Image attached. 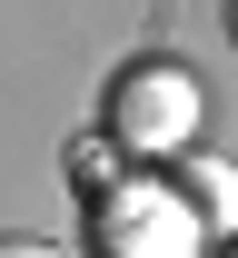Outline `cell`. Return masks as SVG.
Here are the masks:
<instances>
[{
	"mask_svg": "<svg viewBox=\"0 0 238 258\" xmlns=\"http://www.w3.org/2000/svg\"><path fill=\"white\" fill-rule=\"evenodd\" d=\"M189 129H199V80L179 60H139L109 80V139L129 159H189Z\"/></svg>",
	"mask_w": 238,
	"mask_h": 258,
	"instance_id": "obj_1",
	"label": "cell"
},
{
	"mask_svg": "<svg viewBox=\"0 0 238 258\" xmlns=\"http://www.w3.org/2000/svg\"><path fill=\"white\" fill-rule=\"evenodd\" d=\"M0 258H60V248H50V238H10Z\"/></svg>",
	"mask_w": 238,
	"mask_h": 258,
	"instance_id": "obj_4",
	"label": "cell"
},
{
	"mask_svg": "<svg viewBox=\"0 0 238 258\" xmlns=\"http://www.w3.org/2000/svg\"><path fill=\"white\" fill-rule=\"evenodd\" d=\"M228 40H238V0H228Z\"/></svg>",
	"mask_w": 238,
	"mask_h": 258,
	"instance_id": "obj_5",
	"label": "cell"
},
{
	"mask_svg": "<svg viewBox=\"0 0 238 258\" xmlns=\"http://www.w3.org/2000/svg\"><path fill=\"white\" fill-rule=\"evenodd\" d=\"M179 199H189L208 228H238V169L228 159H179Z\"/></svg>",
	"mask_w": 238,
	"mask_h": 258,
	"instance_id": "obj_3",
	"label": "cell"
},
{
	"mask_svg": "<svg viewBox=\"0 0 238 258\" xmlns=\"http://www.w3.org/2000/svg\"><path fill=\"white\" fill-rule=\"evenodd\" d=\"M218 258H238V228H228V248H218Z\"/></svg>",
	"mask_w": 238,
	"mask_h": 258,
	"instance_id": "obj_6",
	"label": "cell"
},
{
	"mask_svg": "<svg viewBox=\"0 0 238 258\" xmlns=\"http://www.w3.org/2000/svg\"><path fill=\"white\" fill-rule=\"evenodd\" d=\"M199 228H208V219H199L179 189H149V179L100 189V248H109V258H189Z\"/></svg>",
	"mask_w": 238,
	"mask_h": 258,
	"instance_id": "obj_2",
	"label": "cell"
}]
</instances>
